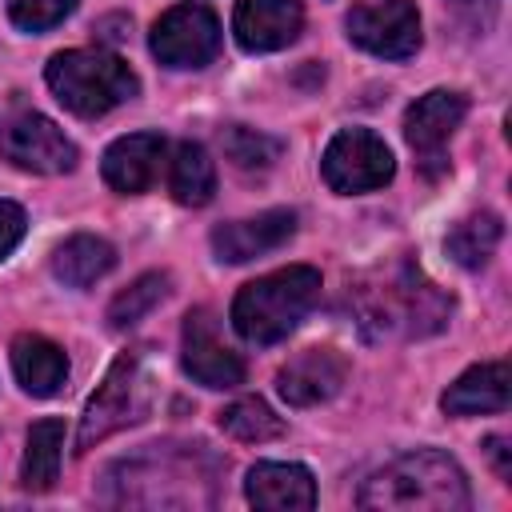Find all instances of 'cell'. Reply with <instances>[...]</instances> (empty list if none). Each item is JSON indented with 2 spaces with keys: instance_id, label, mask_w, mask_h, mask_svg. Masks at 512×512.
I'll return each instance as SVG.
<instances>
[{
  "instance_id": "cell-1",
  "label": "cell",
  "mask_w": 512,
  "mask_h": 512,
  "mask_svg": "<svg viewBox=\"0 0 512 512\" xmlns=\"http://www.w3.org/2000/svg\"><path fill=\"white\" fill-rule=\"evenodd\" d=\"M220 468L224 464L204 444H148L104 472V500L140 508L212 504Z\"/></svg>"
},
{
  "instance_id": "cell-2",
  "label": "cell",
  "mask_w": 512,
  "mask_h": 512,
  "mask_svg": "<svg viewBox=\"0 0 512 512\" xmlns=\"http://www.w3.org/2000/svg\"><path fill=\"white\" fill-rule=\"evenodd\" d=\"M356 504L380 512H464L472 492L464 468L448 452L424 448L372 472L356 492Z\"/></svg>"
},
{
  "instance_id": "cell-3",
  "label": "cell",
  "mask_w": 512,
  "mask_h": 512,
  "mask_svg": "<svg viewBox=\"0 0 512 512\" xmlns=\"http://www.w3.org/2000/svg\"><path fill=\"white\" fill-rule=\"evenodd\" d=\"M320 300V272L308 264H292L244 284L232 300V328L248 344H276L284 340Z\"/></svg>"
},
{
  "instance_id": "cell-4",
  "label": "cell",
  "mask_w": 512,
  "mask_h": 512,
  "mask_svg": "<svg viewBox=\"0 0 512 512\" xmlns=\"http://www.w3.org/2000/svg\"><path fill=\"white\" fill-rule=\"evenodd\" d=\"M44 80H48L52 96L72 116H84V120H96V116L112 112L116 104L132 100L136 88H140L136 72L116 52H104V48L56 52L44 68Z\"/></svg>"
},
{
  "instance_id": "cell-5",
  "label": "cell",
  "mask_w": 512,
  "mask_h": 512,
  "mask_svg": "<svg viewBox=\"0 0 512 512\" xmlns=\"http://www.w3.org/2000/svg\"><path fill=\"white\" fill-rule=\"evenodd\" d=\"M152 404V384L144 372L140 352H120L104 376V384L92 392L84 416H80V432H76V452L84 456L92 444H100L104 436L144 420Z\"/></svg>"
},
{
  "instance_id": "cell-6",
  "label": "cell",
  "mask_w": 512,
  "mask_h": 512,
  "mask_svg": "<svg viewBox=\"0 0 512 512\" xmlns=\"http://www.w3.org/2000/svg\"><path fill=\"white\" fill-rule=\"evenodd\" d=\"M468 112V96L432 88L404 112V140L416 152V168L424 180H440L448 172V140Z\"/></svg>"
},
{
  "instance_id": "cell-7",
  "label": "cell",
  "mask_w": 512,
  "mask_h": 512,
  "mask_svg": "<svg viewBox=\"0 0 512 512\" xmlns=\"http://www.w3.org/2000/svg\"><path fill=\"white\" fill-rule=\"evenodd\" d=\"M320 172L328 180L332 192H372V188H384L396 172V160H392V148L368 132V128H344L328 140L324 148V160H320Z\"/></svg>"
},
{
  "instance_id": "cell-8",
  "label": "cell",
  "mask_w": 512,
  "mask_h": 512,
  "mask_svg": "<svg viewBox=\"0 0 512 512\" xmlns=\"http://www.w3.org/2000/svg\"><path fill=\"white\" fill-rule=\"evenodd\" d=\"M148 44L168 68H204L220 52V20L204 4H176L152 24Z\"/></svg>"
},
{
  "instance_id": "cell-9",
  "label": "cell",
  "mask_w": 512,
  "mask_h": 512,
  "mask_svg": "<svg viewBox=\"0 0 512 512\" xmlns=\"http://www.w3.org/2000/svg\"><path fill=\"white\" fill-rule=\"evenodd\" d=\"M348 40L384 60H408L420 48V12L412 0H368L348 12Z\"/></svg>"
},
{
  "instance_id": "cell-10",
  "label": "cell",
  "mask_w": 512,
  "mask_h": 512,
  "mask_svg": "<svg viewBox=\"0 0 512 512\" xmlns=\"http://www.w3.org/2000/svg\"><path fill=\"white\" fill-rule=\"evenodd\" d=\"M0 156L12 160L24 172H40V176H60L76 168V144L40 112H24L12 116L8 124H0Z\"/></svg>"
},
{
  "instance_id": "cell-11",
  "label": "cell",
  "mask_w": 512,
  "mask_h": 512,
  "mask_svg": "<svg viewBox=\"0 0 512 512\" xmlns=\"http://www.w3.org/2000/svg\"><path fill=\"white\" fill-rule=\"evenodd\" d=\"M180 360H184V372L204 384V388H236L244 384V360L240 352H232L220 336V324L208 308H192L184 316V332H180Z\"/></svg>"
},
{
  "instance_id": "cell-12",
  "label": "cell",
  "mask_w": 512,
  "mask_h": 512,
  "mask_svg": "<svg viewBox=\"0 0 512 512\" xmlns=\"http://www.w3.org/2000/svg\"><path fill=\"white\" fill-rule=\"evenodd\" d=\"M448 312H452V300H448L432 280H424L420 272L404 268V272L384 288L380 308L372 312V320H380V324H400L408 336H432V332L444 328Z\"/></svg>"
},
{
  "instance_id": "cell-13",
  "label": "cell",
  "mask_w": 512,
  "mask_h": 512,
  "mask_svg": "<svg viewBox=\"0 0 512 512\" xmlns=\"http://www.w3.org/2000/svg\"><path fill=\"white\" fill-rule=\"evenodd\" d=\"M304 28L300 0H236L232 32L244 52H280Z\"/></svg>"
},
{
  "instance_id": "cell-14",
  "label": "cell",
  "mask_w": 512,
  "mask_h": 512,
  "mask_svg": "<svg viewBox=\"0 0 512 512\" xmlns=\"http://www.w3.org/2000/svg\"><path fill=\"white\" fill-rule=\"evenodd\" d=\"M296 232V212L292 208H272L248 220H228L212 228V252L224 264H248L264 252H276L280 244H288Z\"/></svg>"
},
{
  "instance_id": "cell-15",
  "label": "cell",
  "mask_w": 512,
  "mask_h": 512,
  "mask_svg": "<svg viewBox=\"0 0 512 512\" xmlns=\"http://www.w3.org/2000/svg\"><path fill=\"white\" fill-rule=\"evenodd\" d=\"M348 376V360L332 348H304L300 356H292L280 376H276V392L284 404L292 408H308V404H320L328 396L340 392Z\"/></svg>"
},
{
  "instance_id": "cell-16",
  "label": "cell",
  "mask_w": 512,
  "mask_h": 512,
  "mask_svg": "<svg viewBox=\"0 0 512 512\" xmlns=\"http://www.w3.org/2000/svg\"><path fill=\"white\" fill-rule=\"evenodd\" d=\"M160 160H164V136L160 132H132V136H120L104 148L100 172H104V184L112 192L140 196L160 176Z\"/></svg>"
},
{
  "instance_id": "cell-17",
  "label": "cell",
  "mask_w": 512,
  "mask_h": 512,
  "mask_svg": "<svg viewBox=\"0 0 512 512\" xmlns=\"http://www.w3.org/2000/svg\"><path fill=\"white\" fill-rule=\"evenodd\" d=\"M244 496H248V504L268 508V512H308L316 504V480L304 464L260 460L248 468Z\"/></svg>"
},
{
  "instance_id": "cell-18",
  "label": "cell",
  "mask_w": 512,
  "mask_h": 512,
  "mask_svg": "<svg viewBox=\"0 0 512 512\" xmlns=\"http://www.w3.org/2000/svg\"><path fill=\"white\" fill-rule=\"evenodd\" d=\"M508 364L504 360H484L476 368H468L464 376H456V384H448V392L440 396V408L448 416H484V412H504L508 408Z\"/></svg>"
},
{
  "instance_id": "cell-19",
  "label": "cell",
  "mask_w": 512,
  "mask_h": 512,
  "mask_svg": "<svg viewBox=\"0 0 512 512\" xmlns=\"http://www.w3.org/2000/svg\"><path fill=\"white\" fill-rule=\"evenodd\" d=\"M12 372L20 380V388L28 396H56L68 380V356L60 344H52L48 336L24 332L12 340Z\"/></svg>"
},
{
  "instance_id": "cell-20",
  "label": "cell",
  "mask_w": 512,
  "mask_h": 512,
  "mask_svg": "<svg viewBox=\"0 0 512 512\" xmlns=\"http://www.w3.org/2000/svg\"><path fill=\"white\" fill-rule=\"evenodd\" d=\"M116 268V248L108 244V240H100V236H72V240H64L60 248H56V256H52V272L68 284V288H88V284H96L100 276H108Z\"/></svg>"
},
{
  "instance_id": "cell-21",
  "label": "cell",
  "mask_w": 512,
  "mask_h": 512,
  "mask_svg": "<svg viewBox=\"0 0 512 512\" xmlns=\"http://www.w3.org/2000/svg\"><path fill=\"white\" fill-rule=\"evenodd\" d=\"M60 448H64V420L44 416L28 428L24 444V464H20V484L28 492H48L60 476Z\"/></svg>"
},
{
  "instance_id": "cell-22",
  "label": "cell",
  "mask_w": 512,
  "mask_h": 512,
  "mask_svg": "<svg viewBox=\"0 0 512 512\" xmlns=\"http://www.w3.org/2000/svg\"><path fill=\"white\" fill-rule=\"evenodd\" d=\"M168 188H172V196H176L180 204H188V208H200V204L212 200V192H216V164H212V156L204 152V144L184 140V144L176 148L172 168H168Z\"/></svg>"
},
{
  "instance_id": "cell-23",
  "label": "cell",
  "mask_w": 512,
  "mask_h": 512,
  "mask_svg": "<svg viewBox=\"0 0 512 512\" xmlns=\"http://www.w3.org/2000/svg\"><path fill=\"white\" fill-rule=\"evenodd\" d=\"M500 236H504V224H500L496 212H472V216H464V220L448 232L444 248H448V256H452L460 268H480V264L496 252Z\"/></svg>"
},
{
  "instance_id": "cell-24",
  "label": "cell",
  "mask_w": 512,
  "mask_h": 512,
  "mask_svg": "<svg viewBox=\"0 0 512 512\" xmlns=\"http://www.w3.org/2000/svg\"><path fill=\"white\" fill-rule=\"evenodd\" d=\"M220 428H224L232 440H244V444H264V440L284 436V420H280L260 396H244V400L228 404V408L220 412Z\"/></svg>"
},
{
  "instance_id": "cell-25",
  "label": "cell",
  "mask_w": 512,
  "mask_h": 512,
  "mask_svg": "<svg viewBox=\"0 0 512 512\" xmlns=\"http://www.w3.org/2000/svg\"><path fill=\"white\" fill-rule=\"evenodd\" d=\"M164 296H168V276H164V272H144V276H136L124 292H116V300L108 304V324H112V328H132V324L144 320Z\"/></svg>"
},
{
  "instance_id": "cell-26",
  "label": "cell",
  "mask_w": 512,
  "mask_h": 512,
  "mask_svg": "<svg viewBox=\"0 0 512 512\" xmlns=\"http://www.w3.org/2000/svg\"><path fill=\"white\" fill-rule=\"evenodd\" d=\"M280 152H284V144H280L276 136H264V132L244 128V124L224 128V156H228L236 168H244V172H252V168H272V164L280 160Z\"/></svg>"
},
{
  "instance_id": "cell-27",
  "label": "cell",
  "mask_w": 512,
  "mask_h": 512,
  "mask_svg": "<svg viewBox=\"0 0 512 512\" xmlns=\"http://www.w3.org/2000/svg\"><path fill=\"white\" fill-rule=\"evenodd\" d=\"M76 4H80V0H12V4H8V16H12V24L24 28V32H48V28H56Z\"/></svg>"
},
{
  "instance_id": "cell-28",
  "label": "cell",
  "mask_w": 512,
  "mask_h": 512,
  "mask_svg": "<svg viewBox=\"0 0 512 512\" xmlns=\"http://www.w3.org/2000/svg\"><path fill=\"white\" fill-rule=\"evenodd\" d=\"M24 228H28V220H24V208L20 204H12V200H0V260L24 240Z\"/></svg>"
},
{
  "instance_id": "cell-29",
  "label": "cell",
  "mask_w": 512,
  "mask_h": 512,
  "mask_svg": "<svg viewBox=\"0 0 512 512\" xmlns=\"http://www.w3.org/2000/svg\"><path fill=\"white\" fill-rule=\"evenodd\" d=\"M484 452H488V460L496 464V476H500V480H508V476H512V460H508V440H504V436H488V440H484Z\"/></svg>"
},
{
  "instance_id": "cell-30",
  "label": "cell",
  "mask_w": 512,
  "mask_h": 512,
  "mask_svg": "<svg viewBox=\"0 0 512 512\" xmlns=\"http://www.w3.org/2000/svg\"><path fill=\"white\" fill-rule=\"evenodd\" d=\"M456 8H484V12H492V0H452Z\"/></svg>"
}]
</instances>
